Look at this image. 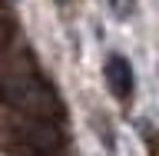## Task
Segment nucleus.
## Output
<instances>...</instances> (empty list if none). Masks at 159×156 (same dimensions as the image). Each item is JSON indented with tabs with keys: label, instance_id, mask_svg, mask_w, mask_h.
I'll list each match as a JSON object with an SVG mask.
<instances>
[{
	"label": "nucleus",
	"instance_id": "f257e3e1",
	"mask_svg": "<svg viewBox=\"0 0 159 156\" xmlns=\"http://www.w3.org/2000/svg\"><path fill=\"white\" fill-rule=\"evenodd\" d=\"M0 97L7 100V106L23 113L27 120H53L63 116V100L47 80L33 77V73H13L0 83Z\"/></svg>",
	"mask_w": 159,
	"mask_h": 156
},
{
	"label": "nucleus",
	"instance_id": "f03ea898",
	"mask_svg": "<svg viewBox=\"0 0 159 156\" xmlns=\"http://www.w3.org/2000/svg\"><path fill=\"white\" fill-rule=\"evenodd\" d=\"M20 133H23V139H27L33 149H40V153H53V149L63 146V136H60V130L53 120H27L23 126H20Z\"/></svg>",
	"mask_w": 159,
	"mask_h": 156
},
{
	"label": "nucleus",
	"instance_id": "20e7f679",
	"mask_svg": "<svg viewBox=\"0 0 159 156\" xmlns=\"http://www.w3.org/2000/svg\"><path fill=\"white\" fill-rule=\"evenodd\" d=\"M109 7H113L116 17H129L133 13V0H109Z\"/></svg>",
	"mask_w": 159,
	"mask_h": 156
},
{
	"label": "nucleus",
	"instance_id": "7ed1b4c3",
	"mask_svg": "<svg viewBox=\"0 0 159 156\" xmlns=\"http://www.w3.org/2000/svg\"><path fill=\"white\" fill-rule=\"evenodd\" d=\"M103 73H106V83H109V90H113V97L126 100L129 93H133V63H129L126 57L109 53V60H106V67H103Z\"/></svg>",
	"mask_w": 159,
	"mask_h": 156
}]
</instances>
